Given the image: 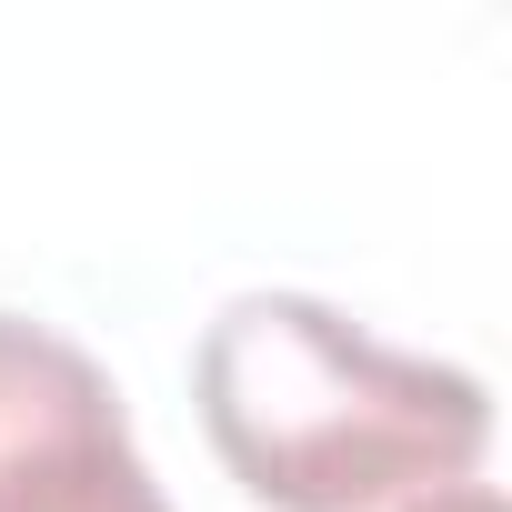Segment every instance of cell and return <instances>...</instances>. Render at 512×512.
<instances>
[{"label":"cell","mask_w":512,"mask_h":512,"mask_svg":"<svg viewBox=\"0 0 512 512\" xmlns=\"http://www.w3.org/2000/svg\"><path fill=\"white\" fill-rule=\"evenodd\" d=\"M201 432L262 512H392L492 452V392L462 362L392 352L312 292H241L191 362Z\"/></svg>","instance_id":"6da1fadb"},{"label":"cell","mask_w":512,"mask_h":512,"mask_svg":"<svg viewBox=\"0 0 512 512\" xmlns=\"http://www.w3.org/2000/svg\"><path fill=\"white\" fill-rule=\"evenodd\" d=\"M0 512H171L111 372L21 312H0Z\"/></svg>","instance_id":"7a4b0ae2"},{"label":"cell","mask_w":512,"mask_h":512,"mask_svg":"<svg viewBox=\"0 0 512 512\" xmlns=\"http://www.w3.org/2000/svg\"><path fill=\"white\" fill-rule=\"evenodd\" d=\"M402 512H502V492H492V482H452V492H422V502H402Z\"/></svg>","instance_id":"3957f363"}]
</instances>
